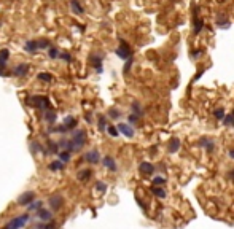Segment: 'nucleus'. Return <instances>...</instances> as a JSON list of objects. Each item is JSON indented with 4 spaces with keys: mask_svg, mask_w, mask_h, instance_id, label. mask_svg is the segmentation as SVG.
Returning a JSON list of instances; mask_svg holds the SVG:
<instances>
[{
    "mask_svg": "<svg viewBox=\"0 0 234 229\" xmlns=\"http://www.w3.org/2000/svg\"><path fill=\"white\" fill-rule=\"evenodd\" d=\"M70 142H72V153L81 150V148H83V145L86 143V132H85L83 129L75 131L73 135H72V139H70Z\"/></svg>",
    "mask_w": 234,
    "mask_h": 229,
    "instance_id": "f257e3e1",
    "label": "nucleus"
},
{
    "mask_svg": "<svg viewBox=\"0 0 234 229\" xmlns=\"http://www.w3.org/2000/svg\"><path fill=\"white\" fill-rule=\"evenodd\" d=\"M115 53H116V56H118V57H121L123 61H128L129 57H132L131 46H129V45H128L123 38H119V46L115 49Z\"/></svg>",
    "mask_w": 234,
    "mask_h": 229,
    "instance_id": "f03ea898",
    "label": "nucleus"
},
{
    "mask_svg": "<svg viewBox=\"0 0 234 229\" xmlns=\"http://www.w3.org/2000/svg\"><path fill=\"white\" fill-rule=\"evenodd\" d=\"M27 100H29V103L35 105L40 110H48L49 108V99L45 97V96H34V97H29Z\"/></svg>",
    "mask_w": 234,
    "mask_h": 229,
    "instance_id": "7ed1b4c3",
    "label": "nucleus"
},
{
    "mask_svg": "<svg viewBox=\"0 0 234 229\" xmlns=\"http://www.w3.org/2000/svg\"><path fill=\"white\" fill-rule=\"evenodd\" d=\"M77 119L75 118H72V116H67L65 119H64V124L62 126H59L58 129H53V131H56V132H67V131H72V129H75L77 127Z\"/></svg>",
    "mask_w": 234,
    "mask_h": 229,
    "instance_id": "20e7f679",
    "label": "nucleus"
},
{
    "mask_svg": "<svg viewBox=\"0 0 234 229\" xmlns=\"http://www.w3.org/2000/svg\"><path fill=\"white\" fill-rule=\"evenodd\" d=\"M29 220H30V218H29V215L26 213V215H21V217L13 218V220H11L7 226H8L10 229H19V227H22V226H24L27 221H29Z\"/></svg>",
    "mask_w": 234,
    "mask_h": 229,
    "instance_id": "39448f33",
    "label": "nucleus"
},
{
    "mask_svg": "<svg viewBox=\"0 0 234 229\" xmlns=\"http://www.w3.org/2000/svg\"><path fill=\"white\" fill-rule=\"evenodd\" d=\"M102 61H104L102 54H91L89 56V62H91V65L96 69L97 73H102Z\"/></svg>",
    "mask_w": 234,
    "mask_h": 229,
    "instance_id": "423d86ee",
    "label": "nucleus"
},
{
    "mask_svg": "<svg viewBox=\"0 0 234 229\" xmlns=\"http://www.w3.org/2000/svg\"><path fill=\"white\" fill-rule=\"evenodd\" d=\"M29 70H30V67L27 65L26 62H21V64H18L15 69H13V75L21 78V76H26L27 73H29Z\"/></svg>",
    "mask_w": 234,
    "mask_h": 229,
    "instance_id": "0eeeda50",
    "label": "nucleus"
},
{
    "mask_svg": "<svg viewBox=\"0 0 234 229\" xmlns=\"http://www.w3.org/2000/svg\"><path fill=\"white\" fill-rule=\"evenodd\" d=\"M116 129H118V132L119 134H123L124 137H134V129H132V126L131 124H126V123H121V124H118L116 126Z\"/></svg>",
    "mask_w": 234,
    "mask_h": 229,
    "instance_id": "6e6552de",
    "label": "nucleus"
},
{
    "mask_svg": "<svg viewBox=\"0 0 234 229\" xmlns=\"http://www.w3.org/2000/svg\"><path fill=\"white\" fill-rule=\"evenodd\" d=\"M62 204H64V197L61 194H54L49 197V205L53 210H59L62 207Z\"/></svg>",
    "mask_w": 234,
    "mask_h": 229,
    "instance_id": "1a4fd4ad",
    "label": "nucleus"
},
{
    "mask_svg": "<svg viewBox=\"0 0 234 229\" xmlns=\"http://www.w3.org/2000/svg\"><path fill=\"white\" fill-rule=\"evenodd\" d=\"M85 161H86V163H89V164H97L99 161H101L99 151H97V150H91V151H88V153L85 154Z\"/></svg>",
    "mask_w": 234,
    "mask_h": 229,
    "instance_id": "9d476101",
    "label": "nucleus"
},
{
    "mask_svg": "<svg viewBox=\"0 0 234 229\" xmlns=\"http://www.w3.org/2000/svg\"><path fill=\"white\" fill-rule=\"evenodd\" d=\"M34 197H35V194H34V191H27V193H24V194H21L19 196V199H18V204L19 205H29L30 202L34 200Z\"/></svg>",
    "mask_w": 234,
    "mask_h": 229,
    "instance_id": "9b49d317",
    "label": "nucleus"
},
{
    "mask_svg": "<svg viewBox=\"0 0 234 229\" xmlns=\"http://www.w3.org/2000/svg\"><path fill=\"white\" fill-rule=\"evenodd\" d=\"M24 51H26V53H29V54H37V51H38V45H37L35 40H29V42H26V45H24Z\"/></svg>",
    "mask_w": 234,
    "mask_h": 229,
    "instance_id": "f8f14e48",
    "label": "nucleus"
},
{
    "mask_svg": "<svg viewBox=\"0 0 234 229\" xmlns=\"http://www.w3.org/2000/svg\"><path fill=\"white\" fill-rule=\"evenodd\" d=\"M199 146H202V148H205L209 153H212L213 150H215V142L213 140H210V139H201L199 140Z\"/></svg>",
    "mask_w": 234,
    "mask_h": 229,
    "instance_id": "ddd939ff",
    "label": "nucleus"
},
{
    "mask_svg": "<svg viewBox=\"0 0 234 229\" xmlns=\"http://www.w3.org/2000/svg\"><path fill=\"white\" fill-rule=\"evenodd\" d=\"M139 170H140V173H143V175H151L155 172V166L151 164V163H142L140 166H139Z\"/></svg>",
    "mask_w": 234,
    "mask_h": 229,
    "instance_id": "4468645a",
    "label": "nucleus"
},
{
    "mask_svg": "<svg viewBox=\"0 0 234 229\" xmlns=\"http://www.w3.org/2000/svg\"><path fill=\"white\" fill-rule=\"evenodd\" d=\"M102 163H104V166H105L108 170L116 172V163H115V159H113L112 156H105V158L102 159Z\"/></svg>",
    "mask_w": 234,
    "mask_h": 229,
    "instance_id": "2eb2a0df",
    "label": "nucleus"
},
{
    "mask_svg": "<svg viewBox=\"0 0 234 229\" xmlns=\"http://www.w3.org/2000/svg\"><path fill=\"white\" fill-rule=\"evenodd\" d=\"M70 8H72V11L75 13V15H83L85 13L83 5H81L78 0H70Z\"/></svg>",
    "mask_w": 234,
    "mask_h": 229,
    "instance_id": "dca6fc26",
    "label": "nucleus"
},
{
    "mask_svg": "<svg viewBox=\"0 0 234 229\" xmlns=\"http://www.w3.org/2000/svg\"><path fill=\"white\" fill-rule=\"evenodd\" d=\"M178 150H180V140H178V139H172V140L169 142L167 151H169L171 154H174V153H177Z\"/></svg>",
    "mask_w": 234,
    "mask_h": 229,
    "instance_id": "f3484780",
    "label": "nucleus"
},
{
    "mask_svg": "<svg viewBox=\"0 0 234 229\" xmlns=\"http://www.w3.org/2000/svg\"><path fill=\"white\" fill-rule=\"evenodd\" d=\"M91 175H92V170L91 169H85V170H80L77 177H78L80 181H86V180L91 178Z\"/></svg>",
    "mask_w": 234,
    "mask_h": 229,
    "instance_id": "a211bd4d",
    "label": "nucleus"
},
{
    "mask_svg": "<svg viewBox=\"0 0 234 229\" xmlns=\"http://www.w3.org/2000/svg\"><path fill=\"white\" fill-rule=\"evenodd\" d=\"M37 215H38V218L42 220V221H49V220H51V212H49V210L38 208V210H37Z\"/></svg>",
    "mask_w": 234,
    "mask_h": 229,
    "instance_id": "6ab92c4d",
    "label": "nucleus"
},
{
    "mask_svg": "<svg viewBox=\"0 0 234 229\" xmlns=\"http://www.w3.org/2000/svg\"><path fill=\"white\" fill-rule=\"evenodd\" d=\"M10 59V51L8 49H2L0 51V67H7V61Z\"/></svg>",
    "mask_w": 234,
    "mask_h": 229,
    "instance_id": "aec40b11",
    "label": "nucleus"
},
{
    "mask_svg": "<svg viewBox=\"0 0 234 229\" xmlns=\"http://www.w3.org/2000/svg\"><path fill=\"white\" fill-rule=\"evenodd\" d=\"M48 169H49V170H53V172L62 170V169H64V163H62V161H53V163H49Z\"/></svg>",
    "mask_w": 234,
    "mask_h": 229,
    "instance_id": "412c9836",
    "label": "nucleus"
},
{
    "mask_svg": "<svg viewBox=\"0 0 234 229\" xmlns=\"http://www.w3.org/2000/svg\"><path fill=\"white\" fill-rule=\"evenodd\" d=\"M37 78L40 80V81H45V83H51L53 81V75L48 73V72H40L37 75Z\"/></svg>",
    "mask_w": 234,
    "mask_h": 229,
    "instance_id": "4be33fe9",
    "label": "nucleus"
},
{
    "mask_svg": "<svg viewBox=\"0 0 234 229\" xmlns=\"http://www.w3.org/2000/svg\"><path fill=\"white\" fill-rule=\"evenodd\" d=\"M151 191H153V194H155L156 197H159V199H164V197L167 196V194H166V190H164V188H161V186H155Z\"/></svg>",
    "mask_w": 234,
    "mask_h": 229,
    "instance_id": "5701e85b",
    "label": "nucleus"
},
{
    "mask_svg": "<svg viewBox=\"0 0 234 229\" xmlns=\"http://www.w3.org/2000/svg\"><path fill=\"white\" fill-rule=\"evenodd\" d=\"M42 207H43V202H42V200H32L30 204H29V207H27V210H29V212H34V210L42 208Z\"/></svg>",
    "mask_w": 234,
    "mask_h": 229,
    "instance_id": "b1692460",
    "label": "nucleus"
},
{
    "mask_svg": "<svg viewBox=\"0 0 234 229\" xmlns=\"http://www.w3.org/2000/svg\"><path fill=\"white\" fill-rule=\"evenodd\" d=\"M131 108H132V112H134V115H137V116H142V113H143V110H142V107H140V103H139V102H132V105H131Z\"/></svg>",
    "mask_w": 234,
    "mask_h": 229,
    "instance_id": "393cba45",
    "label": "nucleus"
},
{
    "mask_svg": "<svg viewBox=\"0 0 234 229\" xmlns=\"http://www.w3.org/2000/svg\"><path fill=\"white\" fill-rule=\"evenodd\" d=\"M59 53H61V51H59L56 46H49V48H48V56H49L51 59H58V57H59Z\"/></svg>",
    "mask_w": 234,
    "mask_h": 229,
    "instance_id": "a878e982",
    "label": "nucleus"
},
{
    "mask_svg": "<svg viewBox=\"0 0 234 229\" xmlns=\"http://www.w3.org/2000/svg\"><path fill=\"white\" fill-rule=\"evenodd\" d=\"M46 151H48V154H58V153H59V145H58V143H51V142H49V143H48V150H46Z\"/></svg>",
    "mask_w": 234,
    "mask_h": 229,
    "instance_id": "bb28decb",
    "label": "nucleus"
},
{
    "mask_svg": "<svg viewBox=\"0 0 234 229\" xmlns=\"http://www.w3.org/2000/svg\"><path fill=\"white\" fill-rule=\"evenodd\" d=\"M58 154L61 156V161H62V163H68V161H70V151L62 150V151H59Z\"/></svg>",
    "mask_w": 234,
    "mask_h": 229,
    "instance_id": "cd10ccee",
    "label": "nucleus"
},
{
    "mask_svg": "<svg viewBox=\"0 0 234 229\" xmlns=\"http://www.w3.org/2000/svg\"><path fill=\"white\" fill-rule=\"evenodd\" d=\"M56 112H46V115H45V119L48 121V123L51 124V123H54V121H56Z\"/></svg>",
    "mask_w": 234,
    "mask_h": 229,
    "instance_id": "c85d7f7f",
    "label": "nucleus"
},
{
    "mask_svg": "<svg viewBox=\"0 0 234 229\" xmlns=\"http://www.w3.org/2000/svg\"><path fill=\"white\" fill-rule=\"evenodd\" d=\"M37 45H38V49H48L51 45H49V42H48V40H38V42H37Z\"/></svg>",
    "mask_w": 234,
    "mask_h": 229,
    "instance_id": "c756f323",
    "label": "nucleus"
},
{
    "mask_svg": "<svg viewBox=\"0 0 234 229\" xmlns=\"http://www.w3.org/2000/svg\"><path fill=\"white\" fill-rule=\"evenodd\" d=\"M105 131H107L112 137H118V135H119V132H118L116 126H107V129H105Z\"/></svg>",
    "mask_w": 234,
    "mask_h": 229,
    "instance_id": "7c9ffc66",
    "label": "nucleus"
},
{
    "mask_svg": "<svg viewBox=\"0 0 234 229\" xmlns=\"http://www.w3.org/2000/svg\"><path fill=\"white\" fill-rule=\"evenodd\" d=\"M204 27V21L202 19H196L194 21V34H199Z\"/></svg>",
    "mask_w": 234,
    "mask_h": 229,
    "instance_id": "2f4dec72",
    "label": "nucleus"
},
{
    "mask_svg": "<svg viewBox=\"0 0 234 229\" xmlns=\"http://www.w3.org/2000/svg\"><path fill=\"white\" fill-rule=\"evenodd\" d=\"M97 126H99V131H105L107 129V119H105V116H99Z\"/></svg>",
    "mask_w": 234,
    "mask_h": 229,
    "instance_id": "473e14b6",
    "label": "nucleus"
},
{
    "mask_svg": "<svg viewBox=\"0 0 234 229\" xmlns=\"http://www.w3.org/2000/svg\"><path fill=\"white\" fill-rule=\"evenodd\" d=\"M108 116L112 118V119H118L119 118V110L118 108H110L108 110Z\"/></svg>",
    "mask_w": 234,
    "mask_h": 229,
    "instance_id": "72a5a7b5",
    "label": "nucleus"
},
{
    "mask_svg": "<svg viewBox=\"0 0 234 229\" xmlns=\"http://www.w3.org/2000/svg\"><path fill=\"white\" fill-rule=\"evenodd\" d=\"M164 183H166V178L161 177V175H158V177L153 178V185H155V186H161V185H164Z\"/></svg>",
    "mask_w": 234,
    "mask_h": 229,
    "instance_id": "f704fd0d",
    "label": "nucleus"
},
{
    "mask_svg": "<svg viewBox=\"0 0 234 229\" xmlns=\"http://www.w3.org/2000/svg\"><path fill=\"white\" fill-rule=\"evenodd\" d=\"M213 116H215L217 119H223V118H225V110L220 107V108H217V110L213 112Z\"/></svg>",
    "mask_w": 234,
    "mask_h": 229,
    "instance_id": "c9c22d12",
    "label": "nucleus"
},
{
    "mask_svg": "<svg viewBox=\"0 0 234 229\" xmlns=\"http://www.w3.org/2000/svg\"><path fill=\"white\" fill-rule=\"evenodd\" d=\"M96 190H97L99 193H104L107 190V185L104 181H97V183H96Z\"/></svg>",
    "mask_w": 234,
    "mask_h": 229,
    "instance_id": "e433bc0d",
    "label": "nucleus"
},
{
    "mask_svg": "<svg viewBox=\"0 0 234 229\" xmlns=\"http://www.w3.org/2000/svg\"><path fill=\"white\" fill-rule=\"evenodd\" d=\"M232 121H234V119H232V113H231V115H226V116L223 118V124H225V126H232Z\"/></svg>",
    "mask_w": 234,
    "mask_h": 229,
    "instance_id": "4c0bfd02",
    "label": "nucleus"
},
{
    "mask_svg": "<svg viewBox=\"0 0 234 229\" xmlns=\"http://www.w3.org/2000/svg\"><path fill=\"white\" fill-rule=\"evenodd\" d=\"M59 57H61V59H64V61H67V62H72V56L68 54L67 51H65V53H59Z\"/></svg>",
    "mask_w": 234,
    "mask_h": 229,
    "instance_id": "58836bf2",
    "label": "nucleus"
},
{
    "mask_svg": "<svg viewBox=\"0 0 234 229\" xmlns=\"http://www.w3.org/2000/svg\"><path fill=\"white\" fill-rule=\"evenodd\" d=\"M131 67H132V57H129V59L126 61V64H124V69H123V72H124V73H128V72L131 70Z\"/></svg>",
    "mask_w": 234,
    "mask_h": 229,
    "instance_id": "ea45409f",
    "label": "nucleus"
},
{
    "mask_svg": "<svg viewBox=\"0 0 234 229\" xmlns=\"http://www.w3.org/2000/svg\"><path fill=\"white\" fill-rule=\"evenodd\" d=\"M139 118H140V116H137V115H134V113H132V115H129V123H131V124L137 123V121H139Z\"/></svg>",
    "mask_w": 234,
    "mask_h": 229,
    "instance_id": "a19ab883",
    "label": "nucleus"
},
{
    "mask_svg": "<svg viewBox=\"0 0 234 229\" xmlns=\"http://www.w3.org/2000/svg\"><path fill=\"white\" fill-rule=\"evenodd\" d=\"M45 229H58V224L54 223V221H51V220H49V223L45 226Z\"/></svg>",
    "mask_w": 234,
    "mask_h": 229,
    "instance_id": "79ce46f5",
    "label": "nucleus"
},
{
    "mask_svg": "<svg viewBox=\"0 0 234 229\" xmlns=\"http://www.w3.org/2000/svg\"><path fill=\"white\" fill-rule=\"evenodd\" d=\"M199 56H201V53H198V51H196V53H193V57H194V59H196V57H199Z\"/></svg>",
    "mask_w": 234,
    "mask_h": 229,
    "instance_id": "37998d69",
    "label": "nucleus"
},
{
    "mask_svg": "<svg viewBox=\"0 0 234 229\" xmlns=\"http://www.w3.org/2000/svg\"><path fill=\"white\" fill-rule=\"evenodd\" d=\"M0 75H2V76H5V72H3V67H0Z\"/></svg>",
    "mask_w": 234,
    "mask_h": 229,
    "instance_id": "c03bdc74",
    "label": "nucleus"
},
{
    "mask_svg": "<svg viewBox=\"0 0 234 229\" xmlns=\"http://www.w3.org/2000/svg\"><path fill=\"white\" fill-rule=\"evenodd\" d=\"M229 156H231V158L234 159V150H231V151H229Z\"/></svg>",
    "mask_w": 234,
    "mask_h": 229,
    "instance_id": "a18cd8bd",
    "label": "nucleus"
},
{
    "mask_svg": "<svg viewBox=\"0 0 234 229\" xmlns=\"http://www.w3.org/2000/svg\"><path fill=\"white\" fill-rule=\"evenodd\" d=\"M232 119H234V112H232ZM232 126H234V121H232Z\"/></svg>",
    "mask_w": 234,
    "mask_h": 229,
    "instance_id": "49530a36",
    "label": "nucleus"
},
{
    "mask_svg": "<svg viewBox=\"0 0 234 229\" xmlns=\"http://www.w3.org/2000/svg\"><path fill=\"white\" fill-rule=\"evenodd\" d=\"M2 229H10V227H8V226H5V227H2Z\"/></svg>",
    "mask_w": 234,
    "mask_h": 229,
    "instance_id": "de8ad7c7",
    "label": "nucleus"
},
{
    "mask_svg": "<svg viewBox=\"0 0 234 229\" xmlns=\"http://www.w3.org/2000/svg\"><path fill=\"white\" fill-rule=\"evenodd\" d=\"M0 25H2V24H0Z\"/></svg>",
    "mask_w": 234,
    "mask_h": 229,
    "instance_id": "09e8293b",
    "label": "nucleus"
}]
</instances>
